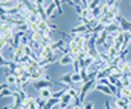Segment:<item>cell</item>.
<instances>
[{"instance_id": "obj_1", "label": "cell", "mask_w": 131, "mask_h": 109, "mask_svg": "<svg viewBox=\"0 0 131 109\" xmlns=\"http://www.w3.org/2000/svg\"><path fill=\"white\" fill-rule=\"evenodd\" d=\"M95 87H96V78H93V80H90V81L82 83L81 90H80V96H79L81 104L84 103V99H85V96L88 95V92H89L90 90H94Z\"/></svg>"}, {"instance_id": "obj_2", "label": "cell", "mask_w": 131, "mask_h": 109, "mask_svg": "<svg viewBox=\"0 0 131 109\" xmlns=\"http://www.w3.org/2000/svg\"><path fill=\"white\" fill-rule=\"evenodd\" d=\"M72 96L68 94V92H66L62 98H60V104H59V109H66V108H68L71 105V101H72Z\"/></svg>"}, {"instance_id": "obj_3", "label": "cell", "mask_w": 131, "mask_h": 109, "mask_svg": "<svg viewBox=\"0 0 131 109\" xmlns=\"http://www.w3.org/2000/svg\"><path fill=\"white\" fill-rule=\"evenodd\" d=\"M88 32H90L89 31V27L88 26H85V25H79V26H76V27H73L72 30H71V33L72 35H85V33H88Z\"/></svg>"}, {"instance_id": "obj_4", "label": "cell", "mask_w": 131, "mask_h": 109, "mask_svg": "<svg viewBox=\"0 0 131 109\" xmlns=\"http://www.w3.org/2000/svg\"><path fill=\"white\" fill-rule=\"evenodd\" d=\"M50 85H51V81H48V80H45V78H42V80H37V81L34 82L35 89L39 90V91L42 90V89H48V87H50Z\"/></svg>"}, {"instance_id": "obj_5", "label": "cell", "mask_w": 131, "mask_h": 109, "mask_svg": "<svg viewBox=\"0 0 131 109\" xmlns=\"http://www.w3.org/2000/svg\"><path fill=\"white\" fill-rule=\"evenodd\" d=\"M23 55H25V49H23V46L21 45L19 47L14 49V53H13V59H12V60L19 64V60L22 59V57H23Z\"/></svg>"}, {"instance_id": "obj_6", "label": "cell", "mask_w": 131, "mask_h": 109, "mask_svg": "<svg viewBox=\"0 0 131 109\" xmlns=\"http://www.w3.org/2000/svg\"><path fill=\"white\" fill-rule=\"evenodd\" d=\"M73 60H75V58L72 57V54L68 53V54H64L63 57H60V59L58 62H59L60 66H68V64L73 63Z\"/></svg>"}, {"instance_id": "obj_7", "label": "cell", "mask_w": 131, "mask_h": 109, "mask_svg": "<svg viewBox=\"0 0 131 109\" xmlns=\"http://www.w3.org/2000/svg\"><path fill=\"white\" fill-rule=\"evenodd\" d=\"M108 37H109V33L104 30V31H102V32H99V36H98V39H96V45H104L105 42H107V40H108Z\"/></svg>"}, {"instance_id": "obj_8", "label": "cell", "mask_w": 131, "mask_h": 109, "mask_svg": "<svg viewBox=\"0 0 131 109\" xmlns=\"http://www.w3.org/2000/svg\"><path fill=\"white\" fill-rule=\"evenodd\" d=\"M55 8H57V5H55L53 2L45 8V13H46V17H48V18H51V19L55 18V16H54V10H55Z\"/></svg>"}, {"instance_id": "obj_9", "label": "cell", "mask_w": 131, "mask_h": 109, "mask_svg": "<svg viewBox=\"0 0 131 109\" xmlns=\"http://www.w3.org/2000/svg\"><path fill=\"white\" fill-rule=\"evenodd\" d=\"M71 77H72V73H64V75L60 77L59 83H63V85H66V86H70L71 83H73Z\"/></svg>"}, {"instance_id": "obj_10", "label": "cell", "mask_w": 131, "mask_h": 109, "mask_svg": "<svg viewBox=\"0 0 131 109\" xmlns=\"http://www.w3.org/2000/svg\"><path fill=\"white\" fill-rule=\"evenodd\" d=\"M95 89H96V90H99V91H102V92H104L105 95H113V92L111 91V89H109L107 85L102 83V82H100V83H98Z\"/></svg>"}, {"instance_id": "obj_11", "label": "cell", "mask_w": 131, "mask_h": 109, "mask_svg": "<svg viewBox=\"0 0 131 109\" xmlns=\"http://www.w3.org/2000/svg\"><path fill=\"white\" fill-rule=\"evenodd\" d=\"M51 95H53V92L50 91L49 87H48V89H42V90H40V98L44 99V100H49V99H51Z\"/></svg>"}, {"instance_id": "obj_12", "label": "cell", "mask_w": 131, "mask_h": 109, "mask_svg": "<svg viewBox=\"0 0 131 109\" xmlns=\"http://www.w3.org/2000/svg\"><path fill=\"white\" fill-rule=\"evenodd\" d=\"M57 104H60V99H54V98H51V99L46 100V104H45L44 109H51V108H53L54 105H57Z\"/></svg>"}, {"instance_id": "obj_13", "label": "cell", "mask_w": 131, "mask_h": 109, "mask_svg": "<svg viewBox=\"0 0 131 109\" xmlns=\"http://www.w3.org/2000/svg\"><path fill=\"white\" fill-rule=\"evenodd\" d=\"M64 39H60V40H58V41H53L51 44H50V47H51V50L54 51V50H57V49H60L62 46H63V44H64Z\"/></svg>"}, {"instance_id": "obj_14", "label": "cell", "mask_w": 131, "mask_h": 109, "mask_svg": "<svg viewBox=\"0 0 131 109\" xmlns=\"http://www.w3.org/2000/svg\"><path fill=\"white\" fill-rule=\"evenodd\" d=\"M5 82H7L8 85H13V83L17 82V78H16L14 75H7V77H5Z\"/></svg>"}, {"instance_id": "obj_15", "label": "cell", "mask_w": 131, "mask_h": 109, "mask_svg": "<svg viewBox=\"0 0 131 109\" xmlns=\"http://www.w3.org/2000/svg\"><path fill=\"white\" fill-rule=\"evenodd\" d=\"M72 82L73 83H76V82H81L82 81V77H81V73H76V72H73L72 73Z\"/></svg>"}, {"instance_id": "obj_16", "label": "cell", "mask_w": 131, "mask_h": 109, "mask_svg": "<svg viewBox=\"0 0 131 109\" xmlns=\"http://www.w3.org/2000/svg\"><path fill=\"white\" fill-rule=\"evenodd\" d=\"M5 96H14V92L10 91L9 89L2 90V92H0V98H5Z\"/></svg>"}, {"instance_id": "obj_17", "label": "cell", "mask_w": 131, "mask_h": 109, "mask_svg": "<svg viewBox=\"0 0 131 109\" xmlns=\"http://www.w3.org/2000/svg\"><path fill=\"white\" fill-rule=\"evenodd\" d=\"M99 3H100V0H90L88 8H89L90 10H93V9H95L96 7H99Z\"/></svg>"}, {"instance_id": "obj_18", "label": "cell", "mask_w": 131, "mask_h": 109, "mask_svg": "<svg viewBox=\"0 0 131 109\" xmlns=\"http://www.w3.org/2000/svg\"><path fill=\"white\" fill-rule=\"evenodd\" d=\"M72 64H73V68H75V72H76V73H80V72H81V69H80V68H81V64H80V60H79V59H75Z\"/></svg>"}, {"instance_id": "obj_19", "label": "cell", "mask_w": 131, "mask_h": 109, "mask_svg": "<svg viewBox=\"0 0 131 109\" xmlns=\"http://www.w3.org/2000/svg\"><path fill=\"white\" fill-rule=\"evenodd\" d=\"M53 3L57 5L58 13H59V14H62V13H63V9H62V0H53Z\"/></svg>"}, {"instance_id": "obj_20", "label": "cell", "mask_w": 131, "mask_h": 109, "mask_svg": "<svg viewBox=\"0 0 131 109\" xmlns=\"http://www.w3.org/2000/svg\"><path fill=\"white\" fill-rule=\"evenodd\" d=\"M94 108V104L93 103H88V104H85V106H84V109H93Z\"/></svg>"}, {"instance_id": "obj_21", "label": "cell", "mask_w": 131, "mask_h": 109, "mask_svg": "<svg viewBox=\"0 0 131 109\" xmlns=\"http://www.w3.org/2000/svg\"><path fill=\"white\" fill-rule=\"evenodd\" d=\"M35 5H42L44 4V0H34Z\"/></svg>"}, {"instance_id": "obj_22", "label": "cell", "mask_w": 131, "mask_h": 109, "mask_svg": "<svg viewBox=\"0 0 131 109\" xmlns=\"http://www.w3.org/2000/svg\"><path fill=\"white\" fill-rule=\"evenodd\" d=\"M8 86H9V85H8L7 82H3V83H2V86H0V90H5Z\"/></svg>"}, {"instance_id": "obj_23", "label": "cell", "mask_w": 131, "mask_h": 109, "mask_svg": "<svg viewBox=\"0 0 131 109\" xmlns=\"http://www.w3.org/2000/svg\"><path fill=\"white\" fill-rule=\"evenodd\" d=\"M105 106H107V109H111V105H109V101H105Z\"/></svg>"}, {"instance_id": "obj_24", "label": "cell", "mask_w": 131, "mask_h": 109, "mask_svg": "<svg viewBox=\"0 0 131 109\" xmlns=\"http://www.w3.org/2000/svg\"><path fill=\"white\" fill-rule=\"evenodd\" d=\"M122 109H128V104H126V105H125V106H123Z\"/></svg>"}, {"instance_id": "obj_25", "label": "cell", "mask_w": 131, "mask_h": 109, "mask_svg": "<svg viewBox=\"0 0 131 109\" xmlns=\"http://www.w3.org/2000/svg\"><path fill=\"white\" fill-rule=\"evenodd\" d=\"M3 109H13V108H12V106H10V108H9V106H4Z\"/></svg>"}, {"instance_id": "obj_26", "label": "cell", "mask_w": 131, "mask_h": 109, "mask_svg": "<svg viewBox=\"0 0 131 109\" xmlns=\"http://www.w3.org/2000/svg\"><path fill=\"white\" fill-rule=\"evenodd\" d=\"M130 4H131V3H130Z\"/></svg>"}]
</instances>
